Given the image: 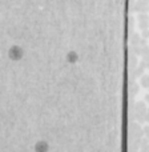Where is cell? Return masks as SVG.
Returning a JSON list of instances; mask_svg holds the SVG:
<instances>
[{"label":"cell","mask_w":149,"mask_h":152,"mask_svg":"<svg viewBox=\"0 0 149 152\" xmlns=\"http://www.w3.org/2000/svg\"><path fill=\"white\" fill-rule=\"evenodd\" d=\"M36 151L37 152H47L48 151V144L45 142H39L36 144Z\"/></svg>","instance_id":"2"},{"label":"cell","mask_w":149,"mask_h":152,"mask_svg":"<svg viewBox=\"0 0 149 152\" xmlns=\"http://www.w3.org/2000/svg\"><path fill=\"white\" fill-rule=\"evenodd\" d=\"M21 56H23V51L19 50V47H13L12 50L9 51V58L13 59V60H19Z\"/></svg>","instance_id":"1"}]
</instances>
